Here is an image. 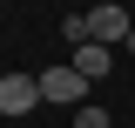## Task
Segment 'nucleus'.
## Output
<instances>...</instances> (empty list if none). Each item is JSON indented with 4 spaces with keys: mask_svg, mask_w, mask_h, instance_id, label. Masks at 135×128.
Masks as SVG:
<instances>
[{
    "mask_svg": "<svg viewBox=\"0 0 135 128\" xmlns=\"http://www.w3.org/2000/svg\"><path fill=\"white\" fill-rule=\"evenodd\" d=\"M68 67H74V74H81V81H101V74H108V67H115V54L101 47V41H81V47H74V61H68Z\"/></svg>",
    "mask_w": 135,
    "mask_h": 128,
    "instance_id": "nucleus-4",
    "label": "nucleus"
},
{
    "mask_svg": "<svg viewBox=\"0 0 135 128\" xmlns=\"http://www.w3.org/2000/svg\"><path fill=\"white\" fill-rule=\"evenodd\" d=\"M88 88L95 81H81L74 67H41V101H54V108H81Z\"/></svg>",
    "mask_w": 135,
    "mask_h": 128,
    "instance_id": "nucleus-1",
    "label": "nucleus"
},
{
    "mask_svg": "<svg viewBox=\"0 0 135 128\" xmlns=\"http://www.w3.org/2000/svg\"><path fill=\"white\" fill-rule=\"evenodd\" d=\"M41 101V74H0V115L20 121V115Z\"/></svg>",
    "mask_w": 135,
    "mask_h": 128,
    "instance_id": "nucleus-3",
    "label": "nucleus"
},
{
    "mask_svg": "<svg viewBox=\"0 0 135 128\" xmlns=\"http://www.w3.org/2000/svg\"><path fill=\"white\" fill-rule=\"evenodd\" d=\"M122 47H128V54H135V34H128V41H122Z\"/></svg>",
    "mask_w": 135,
    "mask_h": 128,
    "instance_id": "nucleus-7",
    "label": "nucleus"
},
{
    "mask_svg": "<svg viewBox=\"0 0 135 128\" xmlns=\"http://www.w3.org/2000/svg\"><path fill=\"white\" fill-rule=\"evenodd\" d=\"M88 34H95L101 47H115V41H128V34H135V20H128V7H122V0H101L95 14H88Z\"/></svg>",
    "mask_w": 135,
    "mask_h": 128,
    "instance_id": "nucleus-2",
    "label": "nucleus"
},
{
    "mask_svg": "<svg viewBox=\"0 0 135 128\" xmlns=\"http://www.w3.org/2000/svg\"><path fill=\"white\" fill-rule=\"evenodd\" d=\"M74 128H115V121H108V108H95V101H81V108H74Z\"/></svg>",
    "mask_w": 135,
    "mask_h": 128,
    "instance_id": "nucleus-5",
    "label": "nucleus"
},
{
    "mask_svg": "<svg viewBox=\"0 0 135 128\" xmlns=\"http://www.w3.org/2000/svg\"><path fill=\"white\" fill-rule=\"evenodd\" d=\"M61 34L74 41V47H81V41H95V34H88V14H68V20H61Z\"/></svg>",
    "mask_w": 135,
    "mask_h": 128,
    "instance_id": "nucleus-6",
    "label": "nucleus"
}]
</instances>
